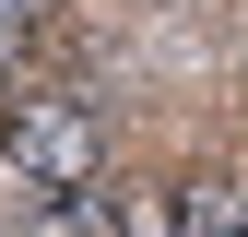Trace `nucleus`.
Returning a JSON list of instances; mask_svg holds the SVG:
<instances>
[{
	"label": "nucleus",
	"mask_w": 248,
	"mask_h": 237,
	"mask_svg": "<svg viewBox=\"0 0 248 237\" xmlns=\"http://www.w3.org/2000/svg\"><path fill=\"white\" fill-rule=\"evenodd\" d=\"M24 12H36V0H24Z\"/></svg>",
	"instance_id": "5"
},
{
	"label": "nucleus",
	"mask_w": 248,
	"mask_h": 237,
	"mask_svg": "<svg viewBox=\"0 0 248 237\" xmlns=\"http://www.w3.org/2000/svg\"><path fill=\"white\" fill-rule=\"evenodd\" d=\"M166 237H248V190H225V178H177V190H166Z\"/></svg>",
	"instance_id": "2"
},
{
	"label": "nucleus",
	"mask_w": 248,
	"mask_h": 237,
	"mask_svg": "<svg viewBox=\"0 0 248 237\" xmlns=\"http://www.w3.org/2000/svg\"><path fill=\"white\" fill-rule=\"evenodd\" d=\"M24 237H130V214H118L107 190H47V202H36V225H24Z\"/></svg>",
	"instance_id": "3"
},
{
	"label": "nucleus",
	"mask_w": 248,
	"mask_h": 237,
	"mask_svg": "<svg viewBox=\"0 0 248 237\" xmlns=\"http://www.w3.org/2000/svg\"><path fill=\"white\" fill-rule=\"evenodd\" d=\"M0 154L36 178V190H95L107 118L83 107V95H12V107H0Z\"/></svg>",
	"instance_id": "1"
},
{
	"label": "nucleus",
	"mask_w": 248,
	"mask_h": 237,
	"mask_svg": "<svg viewBox=\"0 0 248 237\" xmlns=\"http://www.w3.org/2000/svg\"><path fill=\"white\" fill-rule=\"evenodd\" d=\"M24 71V0H0V83Z\"/></svg>",
	"instance_id": "4"
}]
</instances>
